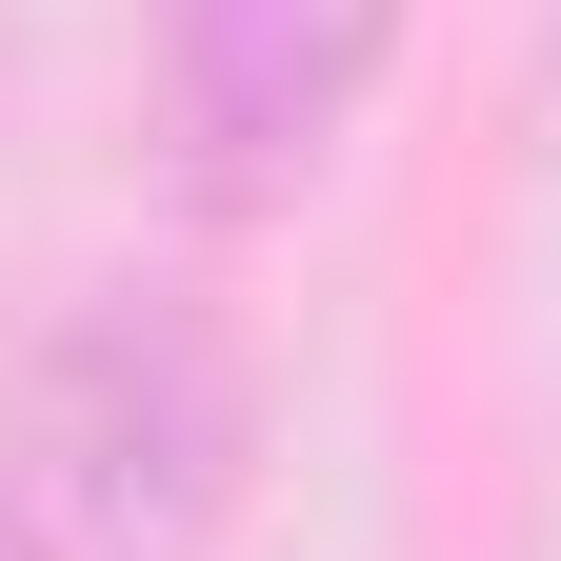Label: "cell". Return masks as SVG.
<instances>
[{
  "label": "cell",
  "instance_id": "obj_2",
  "mask_svg": "<svg viewBox=\"0 0 561 561\" xmlns=\"http://www.w3.org/2000/svg\"><path fill=\"white\" fill-rule=\"evenodd\" d=\"M381 60H401V0H161V101H181L201 201L321 181L341 121L381 101Z\"/></svg>",
  "mask_w": 561,
  "mask_h": 561
},
{
  "label": "cell",
  "instance_id": "obj_3",
  "mask_svg": "<svg viewBox=\"0 0 561 561\" xmlns=\"http://www.w3.org/2000/svg\"><path fill=\"white\" fill-rule=\"evenodd\" d=\"M0 561H60V522H41V461H21V381H0Z\"/></svg>",
  "mask_w": 561,
  "mask_h": 561
},
{
  "label": "cell",
  "instance_id": "obj_1",
  "mask_svg": "<svg viewBox=\"0 0 561 561\" xmlns=\"http://www.w3.org/2000/svg\"><path fill=\"white\" fill-rule=\"evenodd\" d=\"M21 461H41L60 561H201L241 522V461H261L241 321L201 280H81L60 341L21 362Z\"/></svg>",
  "mask_w": 561,
  "mask_h": 561
}]
</instances>
